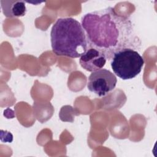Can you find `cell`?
I'll use <instances>...</instances> for the list:
<instances>
[{"instance_id":"cell-5","label":"cell","mask_w":157,"mask_h":157,"mask_svg":"<svg viewBox=\"0 0 157 157\" xmlns=\"http://www.w3.org/2000/svg\"><path fill=\"white\" fill-rule=\"evenodd\" d=\"M106 60V57L100 51L93 48H87L80 57L79 63L84 69L93 72L102 69L105 66Z\"/></svg>"},{"instance_id":"cell-6","label":"cell","mask_w":157,"mask_h":157,"mask_svg":"<svg viewBox=\"0 0 157 157\" xmlns=\"http://www.w3.org/2000/svg\"><path fill=\"white\" fill-rule=\"evenodd\" d=\"M3 14L6 17H20L25 15L26 8L23 1H1Z\"/></svg>"},{"instance_id":"cell-3","label":"cell","mask_w":157,"mask_h":157,"mask_svg":"<svg viewBox=\"0 0 157 157\" xmlns=\"http://www.w3.org/2000/svg\"><path fill=\"white\" fill-rule=\"evenodd\" d=\"M110 60L113 72L123 80H129L136 77L144 64V58L139 53L130 48L118 51Z\"/></svg>"},{"instance_id":"cell-2","label":"cell","mask_w":157,"mask_h":157,"mask_svg":"<svg viewBox=\"0 0 157 157\" xmlns=\"http://www.w3.org/2000/svg\"><path fill=\"white\" fill-rule=\"evenodd\" d=\"M50 39L53 52L58 56L78 58L88 48L85 31L73 18H58L52 26Z\"/></svg>"},{"instance_id":"cell-4","label":"cell","mask_w":157,"mask_h":157,"mask_svg":"<svg viewBox=\"0 0 157 157\" xmlns=\"http://www.w3.org/2000/svg\"><path fill=\"white\" fill-rule=\"evenodd\" d=\"M117 82V79L114 74L109 70L101 69L90 75L87 88L98 96H104L115 88Z\"/></svg>"},{"instance_id":"cell-1","label":"cell","mask_w":157,"mask_h":157,"mask_svg":"<svg viewBox=\"0 0 157 157\" xmlns=\"http://www.w3.org/2000/svg\"><path fill=\"white\" fill-rule=\"evenodd\" d=\"M81 25L88 48L100 51L109 60L118 51L140 44L131 20L118 14L112 7L86 13Z\"/></svg>"}]
</instances>
